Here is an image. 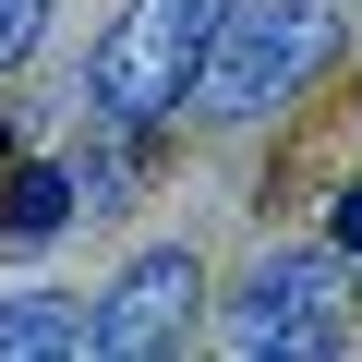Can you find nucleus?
<instances>
[{
	"label": "nucleus",
	"instance_id": "1",
	"mask_svg": "<svg viewBox=\"0 0 362 362\" xmlns=\"http://www.w3.org/2000/svg\"><path fill=\"white\" fill-rule=\"evenodd\" d=\"M218 25H230V0H121V25H109L97 61H85L97 121H169L181 97L206 85Z\"/></svg>",
	"mask_w": 362,
	"mask_h": 362
},
{
	"label": "nucleus",
	"instance_id": "2",
	"mask_svg": "<svg viewBox=\"0 0 362 362\" xmlns=\"http://www.w3.org/2000/svg\"><path fill=\"white\" fill-rule=\"evenodd\" d=\"M326 49H338V13L326 0H230V25H218V61H206V109L218 121H266V109H290L314 73H326Z\"/></svg>",
	"mask_w": 362,
	"mask_h": 362
},
{
	"label": "nucleus",
	"instance_id": "3",
	"mask_svg": "<svg viewBox=\"0 0 362 362\" xmlns=\"http://www.w3.org/2000/svg\"><path fill=\"white\" fill-rule=\"evenodd\" d=\"M338 242L326 254H254V278L230 290V350H338Z\"/></svg>",
	"mask_w": 362,
	"mask_h": 362
},
{
	"label": "nucleus",
	"instance_id": "4",
	"mask_svg": "<svg viewBox=\"0 0 362 362\" xmlns=\"http://www.w3.org/2000/svg\"><path fill=\"white\" fill-rule=\"evenodd\" d=\"M194 290H206V266L194 254H133L121 278H109V302H85V350H109V362H145V350H169L181 338V314H194Z\"/></svg>",
	"mask_w": 362,
	"mask_h": 362
},
{
	"label": "nucleus",
	"instance_id": "5",
	"mask_svg": "<svg viewBox=\"0 0 362 362\" xmlns=\"http://www.w3.org/2000/svg\"><path fill=\"white\" fill-rule=\"evenodd\" d=\"M85 206V169H13L0 181V254H37L49 230H73Z\"/></svg>",
	"mask_w": 362,
	"mask_h": 362
},
{
	"label": "nucleus",
	"instance_id": "6",
	"mask_svg": "<svg viewBox=\"0 0 362 362\" xmlns=\"http://www.w3.org/2000/svg\"><path fill=\"white\" fill-rule=\"evenodd\" d=\"M37 350H85V302L73 290H13L0 302V362H37Z\"/></svg>",
	"mask_w": 362,
	"mask_h": 362
},
{
	"label": "nucleus",
	"instance_id": "7",
	"mask_svg": "<svg viewBox=\"0 0 362 362\" xmlns=\"http://www.w3.org/2000/svg\"><path fill=\"white\" fill-rule=\"evenodd\" d=\"M37 37H49V0H0V73H13Z\"/></svg>",
	"mask_w": 362,
	"mask_h": 362
},
{
	"label": "nucleus",
	"instance_id": "8",
	"mask_svg": "<svg viewBox=\"0 0 362 362\" xmlns=\"http://www.w3.org/2000/svg\"><path fill=\"white\" fill-rule=\"evenodd\" d=\"M326 242H338V254H362V181H350V194L326 206Z\"/></svg>",
	"mask_w": 362,
	"mask_h": 362
}]
</instances>
